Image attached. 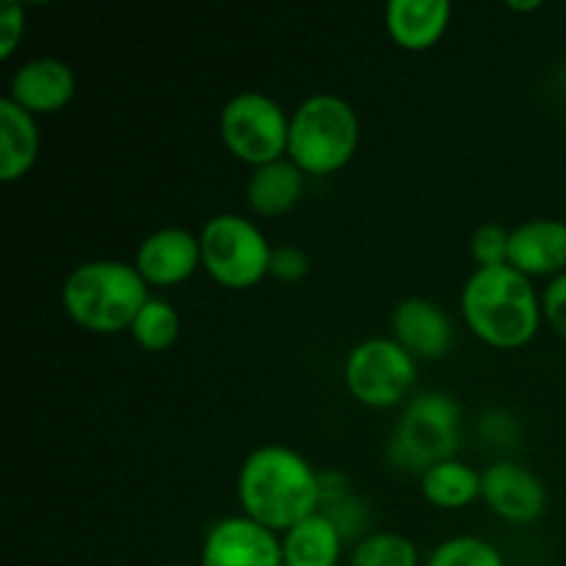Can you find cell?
Instances as JSON below:
<instances>
[{
  "label": "cell",
  "instance_id": "6da1fadb",
  "mask_svg": "<svg viewBox=\"0 0 566 566\" xmlns=\"http://www.w3.org/2000/svg\"><path fill=\"white\" fill-rule=\"evenodd\" d=\"M318 473L302 453L280 442L254 448L238 470L243 514L274 534H285L321 512Z\"/></svg>",
  "mask_w": 566,
  "mask_h": 566
},
{
  "label": "cell",
  "instance_id": "7a4b0ae2",
  "mask_svg": "<svg viewBox=\"0 0 566 566\" xmlns=\"http://www.w3.org/2000/svg\"><path fill=\"white\" fill-rule=\"evenodd\" d=\"M462 315L481 343L506 352L528 346L545 318L531 276L509 263L475 265L462 287Z\"/></svg>",
  "mask_w": 566,
  "mask_h": 566
},
{
  "label": "cell",
  "instance_id": "3957f363",
  "mask_svg": "<svg viewBox=\"0 0 566 566\" xmlns=\"http://www.w3.org/2000/svg\"><path fill=\"white\" fill-rule=\"evenodd\" d=\"M147 298L149 285L136 265L125 260H86L61 285L66 318L94 335L130 332Z\"/></svg>",
  "mask_w": 566,
  "mask_h": 566
},
{
  "label": "cell",
  "instance_id": "277c9868",
  "mask_svg": "<svg viewBox=\"0 0 566 566\" xmlns=\"http://www.w3.org/2000/svg\"><path fill=\"white\" fill-rule=\"evenodd\" d=\"M359 147V116L340 94L318 92L291 111L287 158L307 177H326L352 164Z\"/></svg>",
  "mask_w": 566,
  "mask_h": 566
},
{
  "label": "cell",
  "instance_id": "5b68a950",
  "mask_svg": "<svg viewBox=\"0 0 566 566\" xmlns=\"http://www.w3.org/2000/svg\"><path fill=\"white\" fill-rule=\"evenodd\" d=\"M462 442V407L440 390L415 392L401 409L387 442V462L403 473L423 475L431 464L457 459Z\"/></svg>",
  "mask_w": 566,
  "mask_h": 566
},
{
  "label": "cell",
  "instance_id": "8992f818",
  "mask_svg": "<svg viewBox=\"0 0 566 566\" xmlns=\"http://www.w3.org/2000/svg\"><path fill=\"white\" fill-rule=\"evenodd\" d=\"M202 269L230 291H247L271 271V252L265 232L238 213H219L205 221L199 232Z\"/></svg>",
  "mask_w": 566,
  "mask_h": 566
},
{
  "label": "cell",
  "instance_id": "52a82bcc",
  "mask_svg": "<svg viewBox=\"0 0 566 566\" xmlns=\"http://www.w3.org/2000/svg\"><path fill=\"white\" fill-rule=\"evenodd\" d=\"M219 133L224 147L241 164L258 169V166L287 158L291 116L274 97L247 88V92L232 94L224 103L219 116Z\"/></svg>",
  "mask_w": 566,
  "mask_h": 566
},
{
  "label": "cell",
  "instance_id": "ba28073f",
  "mask_svg": "<svg viewBox=\"0 0 566 566\" xmlns=\"http://www.w3.org/2000/svg\"><path fill=\"white\" fill-rule=\"evenodd\" d=\"M418 359L396 337H368L348 352L343 381L354 401L370 409L403 407L412 398Z\"/></svg>",
  "mask_w": 566,
  "mask_h": 566
},
{
  "label": "cell",
  "instance_id": "9c48e42d",
  "mask_svg": "<svg viewBox=\"0 0 566 566\" xmlns=\"http://www.w3.org/2000/svg\"><path fill=\"white\" fill-rule=\"evenodd\" d=\"M199 566H285L282 539L247 514L224 517L205 534Z\"/></svg>",
  "mask_w": 566,
  "mask_h": 566
},
{
  "label": "cell",
  "instance_id": "30bf717a",
  "mask_svg": "<svg viewBox=\"0 0 566 566\" xmlns=\"http://www.w3.org/2000/svg\"><path fill=\"white\" fill-rule=\"evenodd\" d=\"M481 501L506 523L528 525L545 514L547 490L528 468L501 459L481 470Z\"/></svg>",
  "mask_w": 566,
  "mask_h": 566
},
{
  "label": "cell",
  "instance_id": "8fae6325",
  "mask_svg": "<svg viewBox=\"0 0 566 566\" xmlns=\"http://www.w3.org/2000/svg\"><path fill=\"white\" fill-rule=\"evenodd\" d=\"M133 265L147 285H180V282L191 280L193 271L202 265L199 235H193L186 227H160L138 243Z\"/></svg>",
  "mask_w": 566,
  "mask_h": 566
},
{
  "label": "cell",
  "instance_id": "7c38bea8",
  "mask_svg": "<svg viewBox=\"0 0 566 566\" xmlns=\"http://www.w3.org/2000/svg\"><path fill=\"white\" fill-rule=\"evenodd\" d=\"M75 72L66 61L39 55L17 66L9 81V99L31 111L33 116H48L66 108L75 97Z\"/></svg>",
  "mask_w": 566,
  "mask_h": 566
},
{
  "label": "cell",
  "instance_id": "4fadbf2b",
  "mask_svg": "<svg viewBox=\"0 0 566 566\" xmlns=\"http://www.w3.org/2000/svg\"><path fill=\"white\" fill-rule=\"evenodd\" d=\"M392 337L415 359H440L453 346V324L446 310L431 298L409 296L392 310Z\"/></svg>",
  "mask_w": 566,
  "mask_h": 566
},
{
  "label": "cell",
  "instance_id": "5bb4252c",
  "mask_svg": "<svg viewBox=\"0 0 566 566\" xmlns=\"http://www.w3.org/2000/svg\"><path fill=\"white\" fill-rule=\"evenodd\" d=\"M509 265L525 276H558L566 271V221L531 219L509 235Z\"/></svg>",
  "mask_w": 566,
  "mask_h": 566
},
{
  "label": "cell",
  "instance_id": "9a60e30c",
  "mask_svg": "<svg viewBox=\"0 0 566 566\" xmlns=\"http://www.w3.org/2000/svg\"><path fill=\"white\" fill-rule=\"evenodd\" d=\"M451 14L448 0H390L385 9L387 36L401 50L420 53L446 36Z\"/></svg>",
  "mask_w": 566,
  "mask_h": 566
},
{
  "label": "cell",
  "instance_id": "2e32d148",
  "mask_svg": "<svg viewBox=\"0 0 566 566\" xmlns=\"http://www.w3.org/2000/svg\"><path fill=\"white\" fill-rule=\"evenodd\" d=\"M307 175L291 158H280L252 169L247 180V202L263 219H280L291 213L304 197Z\"/></svg>",
  "mask_w": 566,
  "mask_h": 566
},
{
  "label": "cell",
  "instance_id": "e0dca14e",
  "mask_svg": "<svg viewBox=\"0 0 566 566\" xmlns=\"http://www.w3.org/2000/svg\"><path fill=\"white\" fill-rule=\"evenodd\" d=\"M39 147L42 136H39L36 116L14 99H0V180H22L36 164Z\"/></svg>",
  "mask_w": 566,
  "mask_h": 566
},
{
  "label": "cell",
  "instance_id": "ac0fdd59",
  "mask_svg": "<svg viewBox=\"0 0 566 566\" xmlns=\"http://www.w3.org/2000/svg\"><path fill=\"white\" fill-rule=\"evenodd\" d=\"M343 534L326 514L315 512L282 534L285 566H337L343 558Z\"/></svg>",
  "mask_w": 566,
  "mask_h": 566
},
{
  "label": "cell",
  "instance_id": "d6986e66",
  "mask_svg": "<svg viewBox=\"0 0 566 566\" xmlns=\"http://www.w3.org/2000/svg\"><path fill=\"white\" fill-rule=\"evenodd\" d=\"M420 495L437 509H464L481 497V473L462 459H446L420 475Z\"/></svg>",
  "mask_w": 566,
  "mask_h": 566
},
{
  "label": "cell",
  "instance_id": "ffe728a7",
  "mask_svg": "<svg viewBox=\"0 0 566 566\" xmlns=\"http://www.w3.org/2000/svg\"><path fill=\"white\" fill-rule=\"evenodd\" d=\"M133 340L147 352H166L180 337V315L175 304L160 296H149L130 324Z\"/></svg>",
  "mask_w": 566,
  "mask_h": 566
},
{
  "label": "cell",
  "instance_id": "44dd1931",
  "mask_svg": "<svg viewBox=\"0 0 566 566\" xmlns=\"http://www.w3.org/2000/svg\"><path fill=\"white\" fill-rule=\"evenodd\" d=\"M352 566H420V553L409 536L374 531L354 545Z\"/></svg>",
  "mask_w": 566,
  "mask_h": 566
},
{
  "label": "cell",
  "instance_id": "7402d4cb",
  "mask_svg": "<svg viewBox=\"0 0 566 566\" xmlns=\"http://www.w3.org/2000/svg\"><path fill=\"white\" fill-rule=\"evenodd\" d=\"M426 566H506L501 551L481 536H451L429 553Z\"/></svg>",
  "mask_w": 566,
  "mask_h": 566
},
{
  "label": "cell",
  "instance_id": "603a6c76",
  "mask_svg": "<svg viewBox=\"0 0 566 566\" xmlns=\"http://www.w3.org/2000/svg\"><path fill=\"white\" fill-rule=\"evenodd\" d=\"M509 235L512 230H506L503 224L495 221H486L470 238V254L479 265H503L509 263Z\"/></svg>",
  "mask_w": 566,
  "mask_h": 566
},
{
  "label": "cell",
  "instance_id": "cb8c5ba5",
  "mask_svg": "<svg viewBox=\"0 0 566 566\" xmlns=\"http://www.w3.org/2000/svg\"><path fill=\"white\" fill-rule=\"evenodd\" d=\"M307 274H310V254L304 252L302 247H293V243H287V247H274V252H271L269 276L293 285V282H302Z\"/></svg>",
  "mask_w": 566,
  "mask_h": 566
},
{
  "label": "cell",
  "instance_id": "d4e9b609",
  "mask_svg": "<svg viewBox=\"0 0 566 566\" xmlns=\"http://www.w3.org/2000/svg\"><path fill=\"white\" fill-rule=\"evenodd\" d=\"M25 33V11L14 0L0 3V59L9 61Z\"/></svg>",
  "mask_w": 566,
  "mask_h": 566
},
{
  "label": "cell",
  "instance_id": "484cf974",
  "mask_svg": "<svg viewBox=\"0 0 566 566\" xmlns=\"http://www.w3.org/2000/svg\"><path fill=\"white\" fill-rule=\"evenodd\" d=\"M542 315L553 326V332L566 340V271L553 276L551 285L542 293Z\"/></svg>",
  "mask_w": 566,
  "mask_h": 566
},
{
  "label": "cell",
  "instance_id": "4316f807",
  "mask_svg": "<svg viewBox=\"0 0 566 566\" xmlns=\"http://www.w3.org/2000/svg\"><path fill=\"white\" fill-rule=\"evenodd\" d=\"M481 437H484L486 442H492V446H514L520 431L512 415L486 412L484 418H481Z\"/></svg>",
  "mask_w": 566,
  "mask_h": 566
},
{
  "label": "cell",
  "instance_id": "83f0119b",
  "mask_svg": "<svg viewBox=\"0 0 566 566\" xmlns=\"http://www.w3.org/2000/svg\"><path fill=\"white\" fill-rule=\"evenodd\" d=\"M509 11H536L542 9V0H506Z\"/></svg>",
  "mask_w": 566,
  "mask_h": 566
}]
</instances>
